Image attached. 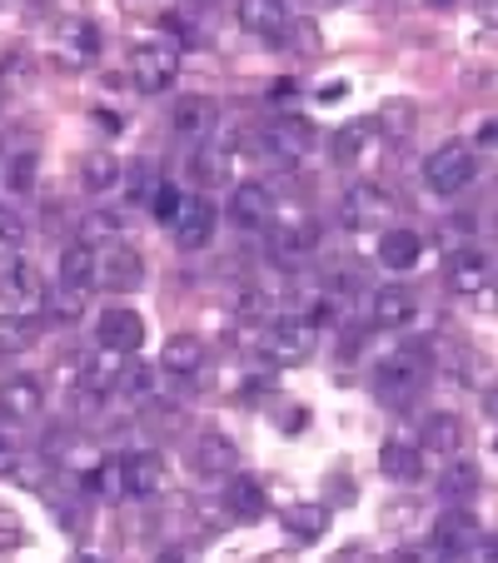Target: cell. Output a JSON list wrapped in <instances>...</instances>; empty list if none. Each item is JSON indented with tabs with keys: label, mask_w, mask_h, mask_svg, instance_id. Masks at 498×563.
<instances>
[{
	"label": "cell",
	"mask_w": 498,
	"mask_h": 563,
	"mask_svg": "<svg viewBox=\"0 0 498 563\" xmlns=\"http://www.w3.org/2000/svg\"><path fill=\"white\" fill-rule=\"evenodd\" d=\"M175 75H180V41H165V35H155V41H140L135 51H130V80H135L145 96H159V90L175 86Z\"/></svg>",
	"instance_id": "obj_1"
},
{
	"label": "cell",
	"mask_w": 498,
	"mask_h": 563,
	"mask_svg": "<svg viewBox=\"0 0 498 563\" xmlns=\"http://www.w3.org/2000/svg\"><path fill=\"white\" fill-rule=\"evenodd\" d=\"M424 374H429L424 350H394L369 369V384H374V394H379L384 405H403V399L424 384Z\"/></svg>",
	"instance_id": "obj_2"
},
{
	"label": "cell",
	"mask_w": 498,
	"mask_h": 563,
	"mask_svg": "<svg viewBox=\"0 0 498 563\" xmlns=\"http://www.w3.org/2000/svg\"><path fill=\"white\" fill-rule=\"evenodd\" d=\"M474 175H478V159H474V150L468 145H458V140H449V145H439L434 155L424 159V185L434 195H458L464 185H474Z\"/></svg>",
	"instance_id": "obj_3"
},
{
	"label": "cell",
	"mask_w": 498,
	"mask_h": 563,
	"mask_svg": "<svg viewBox=\"0 0 498 563\" xmlns=\"http://www.w3.org/2000/svg\"><path fill=\"white\" fill-rule=\"evenodd\" d=\"M314 350H319V324H309L305 314H289V319H275V324H269L265 354L275 364H305Z\"/></svg>",
	"instance_id": "obj_4"
},
{
	"label": "cell",
	"mask_w": 498,
	"mask_h": 563,
	"mask_svg": "<svg viewBox=\"0 0 498 563\" xmlns=\"http://www.w3.org/2000/svg\"><path fill=\"white\" fill-rule=\"evenodd\" d=\"M100 55V31L90 21H60L51 35V60L60 70H86Z\"/></svg>",
	"instance_id": "obj_5"
},
{
	"label": "cell",
	"mask_w": 498,
	"mask_h": 563,
	"mask_svg": "<svg viewBox=\"0 0 498 563\" xmlns=\"http://www.w3.org/2000/svg\"><path fill=\"white\" fill-rule=\"evenodd\" d=\"M389 210H394V200L379 190V185H354V190H344V200H340V224L354 234H369L389 220Z\"/></svg>",
	"instance_id": "obj_6"
},
{
	"label": "cell",
	"mask_w": 498,
	"mask_h": 563,
	"mask_svg": "<svg viewBox=\"0 0 498 563\" xmlns=\"http://www.w3.org/2000/svg\"><path fill=\"white\" fill-rule=\"evenodd\" d=\"M478 519L474 514H464V509H449V514H439V523H434V553L444 563H458V559H468V553L478 549Z\"/></svg>",
	"instance_id": "obj_7"
},
{
	"label": "cell",
	"mask_w": 498,
	"mask_h": 563,
	"mask_svg": "<svg viewBox=\"0 0 498 563\" xmlns=\"http://www.w3.org/2000/svg\"><path fill=\"white\" fill-rule=\"evenodd\" d=\"M214 224H220V210L210 205V195H190V200H180V214H175L170 230L180 240V250H204Z\"/></svg>",
	"instance_id": "obj_8"
},
{
	"label": "cell",
	"mask_w": 498,
	"mask_h": 563,
	"mask_svg": "<svg viewBox=\"0 0 498 563\" xmlns=\"http://www.w3.org/2000/svg\"><path fill=\"white\" fill-rule=\"evenodd\" d=\"M224 214H230L234 230H265V224L275 220V195H269V185L244 180V185H234L230 210Z\"/></svg>",
	"instance_id": "obj_9"
},
{
	"label": "cell",
	"mask_w": 498,
	"mask_h": 563,
	"mask_svg": "<svg viewBox=\"0 0 498 563\" xmlns=\"http://www.w3.org/2000/svg\"><path fill=\"white\" fill-rule=\"evenodd\" d=\"M165 489V459L155 449H140V454L120 459V494L130 499H155Z\"/></svg>",
	"instance_id": "obj_10"
},
{
	"label": "cell",
	"mask_w": 498,
	"mask_h": 563,
	"mask_svg": "<svg viewBox=\"0 0 498 563\" xmlns=\"http://www.w3.org/2000/svg\"><path fill=\"white\" fill-rule=\"evenodd\" d=\"M96 334H100V350L140 354V344H145V319H140L135 309H125V305H110L106 314H100Z\"/></svg>",
	"instance_id": "obj_11"
},
{
	"label": "cell",
	"mask_w": 498,
	"mask_h": 563,
	"mask_svg": "<svg viewBox=\"0 0 498 563\" xmlns=\"http://www.w3.org/2000/svg\"><path fill=\"white\" fill-rule=\"evenodd\" d=\"M265 230H269V245H275L279 255H309V250L319 245V220L314 214H305V210L275 214Z\"/></svg>",
	"instance_id": "obj_12"
},
{
	"label": "cell",
	"mask_w": 498,
	"mask_h": 563,
	"mask_svg": "<svg viewBox=\"0 0 498 563\" xmlns=\"http://www.w3.org/2000/svg\"><path fill=\"white\" fill-rule=\"evenodd\" d=\"M240 25L259 41H285L295 15H289V0H240Z\"/></svg>",
	"instance_id": "obj_13"
},
{
	"label": "cell",
	"mask_w": 498,
	"mask_h": 563,
	"mask_svg": "<svg viewBox=\"0 0 498 563\" xmlns=\"http://www.w3.org/2000/svg\"><path fill=\"white\" fill-rule=\"evenodd\" d=\"M96 279H106V289H135L145 279V260L130 240H115L106 250V260H96Z\"/></svg>",
	"instance_id": "obj_14"
},
{
	"label": "cell",
	"mask_w": 498,
	"mask_h": 563,
	"mask_svg": "<svg viewBox=\"0 0 498 563\" xmlns=\"http://www.w3.org/2000/svg\"><path fill=\"white\" fill-rule=\"evenodd\" d=\"M309 145H314V130H309V120H279V125H265V135H259V150H265V155H275L279 165H295V159H305Z\"/></svg>",
	"instance_id": "obj_15"
},
{
	"label": "cell",
	"mask_w": 498,
	"mask_h": 563,
	"mask_svg": "<svg viewBox=\"0 0 498 563\" xmlns=\"http://www.w3.org/2000/svg\"><path fill=\"white\" fill-rule=\"evenodd\" d=\"M488 279H494V265H488L484 250H454L449 255V289L454 295H484Z\"/></svg>",
	"instance_id": "obj_16"
},
{
	"label": "cell",
	"mask_w": 498,
	"mask_h": 563,
	"mask_svg": "<svg viewBox=\"0 0 498 563\" xmlns=\"http://www.w3.org/2000/svg\"><path fill=\"white\" fill-rule=\"evenodd\" d=\"M214 120H220V106L210 96H180L170 106V130L180 140H195V135H210Z\"/></svg>",
	"instance_id": "obj_17"
},
{
	"label": "cell",
	"mask_w": 498,
	"mask_h": 563,
	"mask_svg": "<svg viewBox=\"0 0 498 563\" xmlns=\"http://www.w3.org/2000/svg\"><path fill=\"white\" fill-rule=\"evenodd\" d=\"M0 295L15 305V314H25V309H35L45 299L41 289V269L25 265V260H11V265L0 269Z\"/></svg>",
	"instance_id": "obj_18"
},
{
	"label": "cell",
	"mask_w": 498,
	"mask_h": 563,
	"mask_svg": "<svg viewBox=\"0 0 498 563\" xmlns=\"http://www.w3.org/2000/svg\"><path fill=\"white\" fill-rule=\"evenodd\" d=\"M369 309H374V324H379V330H409L413 314H419V299L403 285H384V289H374Z\"/></svg>",
	"instance_id": "obj_19"
},
{
	"label": "cell",
	"mask_w": 498,
	"mask_h": 563,
	"mask_svg": "<svg viewBox=\"0 0 498 563\" xmlns=\"http://www.w3.org/2000/svg\"><path fill=\"white\" fill-rule=\"evenodd\" d=\"M45 405V389L35 379H25V374H15V379L0 384V415L15 419V424H25V419H35Z\"/></svg>",
	"instance_id": "obj_20"
},
{
	"label": "cell",
	"mask_w": 498,
	"mask_h": 563,
	"mask_svg": "<svg viewBox=\"0 0 498 563\" xmlns=\"http://www.w3.org/2000/svg\"><path fill=\"white\" fill-rule=\"evenodd\" d=\"M374 135H379V120H350V125L329 135V159L334 165H359V155L374 145Z\"/></svg>",
	"instance_id": "obj_21"
},
{
	"label": "cell",
	"mask_w": 498,
	"mask_h": 563,
	"mask_svg": "<svg viewBox=\"0 0 498 563\" xmlns=\"http://www.w3.org/2000/svg\"><path fill=\"white\" fill-rule=\"evenodd\" d=\"M379 468L394 484H419V478H424V449L409 444V439H389V444L379 449Z\"/></svg>",
	"instance_id": "obj_22"
},
{
	"label": "cell",
	"mask_w": 498,
	"mask_h": 563,
	"mask_svg": "<svg viewBox=\"0 0 498 563\" xmlns=\"http://www.w3.org/2000/svg\"><path fill=\"white\" fill-rule=\"evenodd\" d=\"M45 314H51V324H80L90 309V289L80 285H65V279H55L51 289H45Z\"/></svg>",
	"instance_id": "obj_23"
},
{
	"label": "cell",
	"mask_w": 498,
	"mask_h": 563,
	"mask_svg": "<svg viewBox=\"0 0 498 563\" xmlns=\"http://www.w3.org/2000/svg\"><path fill=\"white\" fill-rule=\"evenodd\" d=\"M224 499H230L234 519H244V523H255V519H265V514H269L265 484H259V478H250V474H234L230 489H224Z\"/></svg>",
	"instance_id": "obj_24"
},
{
	"label": "cell",
	"mask_w": 498,
	"mask_h": 563,
	"mask_svg": "<svg viewBox=\"0 0 498 563\" xmlns=\"http://www.w3.org/2000/svg\"><path fill=\"white\" fill-rule=\"evenodd\" d=\"M159 364H165L175 379H190V374L204 369V340L200 334H170L165 350H159Z\"/></svg>",
	"instance_id": "obj_25"
},
{
	"label": "cell",
	"mask_w": 498,
	"mask_h": 563,
	"mask_svg": "<svg viewBox=\"0 0 498 563\" xmlns=\"http://www.w3.org/2000/svg\"><path fill=\"white\" fill-rule=\"evenodd\" d=\"M125 360H130V354L100 350L96 360L86 364V374H80V394H86V399H106V394L120 384V369H125Z\"/></svg>",
	"instance_id": "obj_26"
},
{
	"label": "cell",
	"mask_w": 498,
	"mask_h": 563,
	"mask_svg": "<svg viewBox=\"0 0 498 563\" xmlns=\"http://www.w3.org/2000/svg\"><path fill=\"white\" fill-rule=\"evenodd\" d=\"M419 255H424V240L413 230H384L379 240V265L394 269V275H403V269L419 265Z\"/></svg>",
	"instance_id": "obj_27"
},
{
	"label": "cell",
	"mask_w": 498,
	"mask_h": 563,
	"mask_svg": "<svg viewBox=\"0 0 498 563\" xmlns=\"http://www.w3.org/2000/svg\"><path fill=\"white\" fill-rule=\"evenodd\" d=\"M234 464H240V444L230 434H204L195 444V468L200 474H234Z\"/></svg>",
	"instance_id": "obj_28"
},
{
	"label": "cell",
	"mask_w": 498,
	"mask_h": 563,
	"mask_svg": "<svg viewBox=\"0 0 498 563\" xmlns=\"http://www.w3.org/2000/svg\"><path fill=\"white\" fill-rule=\"evenodd\" d=\"M285 533L295 543H314L329 533V509L324 504H289L285 509Z\"/></svg>",
	"instance_id": "obj_29"
},
{
	"label": "cell",
	"mask_w": 498,
	"mask_h": 563,
	"mask_svg": "<svg viewBox=\"0 0 498 563\" xmlns=\"http://www.w3.org/2000/svg\"><path fill=\"white\" fill-rule=\"evenodd\" d=\"M96 245H86V240H75V245L60 250V279L65 285H80L90 289V279H96Z\"/></svg>",
	"instance_id": "obj_30"
},
{
	"label": "cell",
	"mask_w": 498,
	"mask_h": 563,
	"mask_svg": "<svg viewBox=\"0 0 498 563\" xmlns=\"http://www.w3.org/2000/svg\"><path fill=\"white\" fill-rule=\"evenodd\" d=\"M419 449L458 454V449H464V424H458V415H429L424 434H419Z\"/></svg>",
	"instance_id": "obj_31"
},
{
	"label": "cell",
	"mask_w": 498,
	"mask_h": 563,
	"mask_svg": "<svg viewBox=\"0 0 498 563\" xmlns=\"http://www.w3.org/2000/svg\"><path fill=\"white\" fill-rule=\"evenodd\" d=\"M41 340V319L31 314H0V354H25Z\"/></svg>",
	"instance_id": "obj_32"
},
{
	"label": "cell",
	"mask_w": 498,
	"mask_h": 563,
	"mask_svg": "<svg viewBox=\"0 0 498 563\" xmlns=\"http://www.w3.org/2000/svg\"><path fill=\"white\" fill-rule=\"evenodd\" d=\"M120 175H125V165H120L115 155H106V150H96V155H86V165H80V180H86L90 195H106L120 185Z\"/></svg>",
	"instance_id": "obj_33"
},
{
	"label": "cell",
	"mask_w": 498,
	"mask_h": 563,
	"mask_svg": "<svg viewBox=\"0 0 498 563\" xmlns=\"http://www.w3.org/2000/svg\"><path fill=\"white\" fill-rule=\"evenodd\" d=\"M224 175H230V145H210V150H195L190 159V180L195 185H220Z\"/></svg>",
	"instance_id": "obj_34"
},
{
	"label": "cell",
	"mask_w": 498,
	"mask_h": 563,
	"mask_svg": "<svg viewBox=\"0 0 498 563\" xmlns=\"http://www.w3.org/2000/svg\"><path fill=\"white\" fill-rule=\"evenodd\" d=\"M125 230H130V214H120V210H90L86 245H115V240H125Z\"/></svg>",
	"instance_id": "obj_35"
},
{
	"label": "cell",
	"mask_w": 498,
	"mask_h": 563,
	"mask_svg": "<svg viewBox=\"0 0 498 563\" xmlns=\"http://www.w3.org/2000/svg\"><path fill=\"white\" fill-rule=\"evenodd\" d=\"M444 494H454V499H474L478 494V468L468 464V459H458V464L444 468Z\"/></svg>",
	"instance_id": "obj_36"
},
{
	"label": "cell",
	"mask_w": 498,
	"mask_h": 563,
	"mask_svg": "<svg viewBox=\"0 0 498 563\" xmlns=\"http://www.w3.org/2000/svg\"><path fill=\"white\" fill-rule=\"evenodd\" d=\"M180 200H185V195L175 190L170 180H159L155 190H150V200H145V205H150V214H155L159 224H175V214H180Z\"/></svg>",
	"instance_id": "obj_37"
},
{
	"label": "cell",
	"mask_w": 498,
	"mask_h": 563,
	"mask_svg": "<svg viewBox=\"0 0 498 563\" xmlns=\"http://www.w3.org/2000/svg\"><path fill=\"white\" fill-rule=\"evenodd\" d=\"M35 150H21V155H11V170H5V180H11L15 195H31L35 190Z\"/></svg>",
	"instance_id": "obj_38"
},
{
	"label": "cell",
	"mask_w": 498,
	"mask_h": 563,
	"mask_svg": "<svg viewBox=\"0 0 498 563\" xmlns=\"http://www.w3.org/2000/svg\"><path fill=\"white\" fill-rule=\"evenodd\" d=\"M125 180V195L130 205H145L150 190H155V175H150V159H130V175H120Z\"/></svg>",
	"instance_id": "obj_39"
},
{
	"label": "cell",
	"mask_w": 498,
	"mask_h": 563,
	"mask_svg": "<svg viewBox=\"0 0 498 563\" xmlns=\"http://www.w3.org/2000/svg\"><path fill=\"white\" fill-rule=\"evenodd\" d=\"M115 389H125L130 399H145V394H150V369H145V364H130V360H125V369H120V384H115Z\"/></svg>",
	"instance_id": "obj_40"
},
{
	"label": "cell",
	"mask_w": 498,
	"mask_h": 563,
	"mask_svg": "<svg viewBox=\"0 0 498 563\" xmlns=\"http://www.w3.org/2000/svg\"><path fill=\"white\" fill-rule=\"evenodd\" d=\"M25 539V529H21V514L11 509V504H0V553L5 549H15V543Z\"/></svg>",
	"instance_id": "obj_41"
},
{
	"label": "cell",
	"mask_w": 498,
	"mask_h": 563,
	"mask_svg": "<svg viewBox=\"0 0 498 563\" xmlns=\"http://www.w3.org/2000/svg\"><path fill=\"white\" fill-rule=\"evenodd\" d=\"M234 314H240V319H265V314H269L265 289H244V295L234 299Z\"/></svg>",
	"instance_id": "obj_42"
},
{
	"label": "cell",
	"mask_w": 498,
	"mask_h": 563,
	"mask_svg": "<svg viewBox=\"0 0 498 563\" xmlns=\"http://www.w3.org/2000/svg\"><path fill=\"white\" fill-rule=\"evenodd\" d=\"M21 240H25L21 214H15L11 205H0V245H21Z\"/></svg>",
	"instance_id": "obj_43"
},
{
	"label": "cell",
	"mask_w": 498,
	"mask_h": 563,
	"mask_svg": "<svg viewBox=\"0 0 498 563\" xmlns=\"http://www.w3.org/2000/svg\"><path fill=\"white\" fill-rule=\"evenodd\" d=\"M15 464H21V449H15V444H11V439L0 434V474H11V468H15Z\"/></svg>",
	"instance_id": "obj_44"
},
{
	"label": "cell",
	"mask_w": 498,
	"mask_h": 563,
	"mask_svg": "<svg viewBox=\"0 0 498 563\" xmlns=\"http://www.w3.org/2000/svg\"><path fill=\"white\" fill-rule=\"evenodd\" d=\"M474 140H478V145H484V150H494V145H498V120L488 115L484 125H478V135H474Z\"/></svg>",
	"instance_id": "obj_45"
},
{
	"label": "cell",
	"mask_w": 498,
	"mask_h": 563,
	"mask_svg": "<svg viewBox=\"0 0 498 563\" xmlns=\"http://www.w3.org/2000/svg\"><path fill=\"white\" fill-rule=\"evenodd\" d=\"M344 90H350L344 80H329V86L319 90V100H324V106H329V100H344Z\"/></svg>",
	"instance_id": "obj_46"
},
{
	"label": "cell",
	"mask_w": 498,
	"mask_h": 563,
	"mask_svg": "<svg viewBox=\"0 0 498 563\" xmlns=\"http://www.w3.org/2000/svg\"><path fill=\"white\" fill-rule=\"evenodd\" d=\"M155 563H195V559H190V553H185V549H165Z\"/></svg>",
	"instance_id": "obj_47"
},
{
	"label": "cell",
	"mask_w": 498,
	"mask_h": 563,
	"mask_svg": "<svg viewBox=\"0 0 498 563\" xmlns=\"http://www.w3.org/2000/svg\"><path fill=\"white\" fill-rule=\"evenodd\" d=\"M96 120L110 130V135H115V130H120V115H115V110H96Z\"/></svg>",
	"instance_id": "obj_48"
},
{
	"label": "cell",
	"mask_w": 498,
	"mask_h": 563,
	"mask_svg": "<svg viewBox=\"0 0 498 563\" xmlns=\"http://www.w3.org/2000/svg\"><path fill=\"white\" fill-rule=\"evenodd\" d=\"M399 563H424V553H419V549H409V553H399Z\"/></svg>",
	"instance_id": "obj_49"
},
{
	"label": "cell",
	"mask_w": 498,
	"mask_h": 563,
	"mask_svg": "<svg viewBox=\"0 0 498 563\" xmlns=\"http://www.w3.org/2000/svg\"><path fill=\"white\" fill-rule=\"evenodd\" d=\"M80 563H106V559H90V553H86V559H80Z\"/></svg>",
	"instance_id": "obj_50"
},
{
	"label": "cell",
	"mask_w": 498,
	"mask_h": 563,
	"mask_svg": "<svg viewBox=\"0 0 498 563\" xmlns=\"http://www.w3.org/2000/svg\"><path fill=\"white\" fill-rule=\"evenodd\" d=\"M429 5H449V0H429Z\"/></svg>",
	"instance_id": "obj_51"
}]
</instances>
